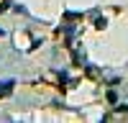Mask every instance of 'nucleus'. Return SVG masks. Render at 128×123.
<instances>
[]
</instances>
